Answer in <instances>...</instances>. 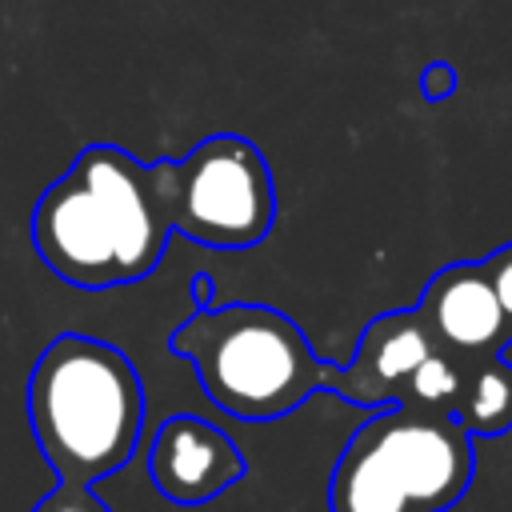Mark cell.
<instances>
[{
	"mask_svg": "<svg viewBox=\"0 0 512 512\" xmlns=\"http://www.w3.org/2000/svg\"><path fill=\"white\" fill-rule=\"evenodd\" d=\"M28 232L36 256L84 292L144 280L176 236L156 168L116 144H88L40 192Z\"/></svg>",
	"mask_w": 512,
	"mask_h": 512,
	"instance_id": "1",
	"label": "cell"
},
{
	"mask_svg": "<svg viewBox=\"0 0 512 512\" xmlns=\"http://www.w3.org/2000/svg\"><path fill=\"white\" fill-rule=\"evenodd\" d=\"M28 428L56 484L92 488L124 468L144 432V384L108 340L60 332L28 372Z\"/></svg>",
	"mask_w": 512,
	"mask_h": 512,
	"instance_id": "2",
	"label": "cell"
},
{
	"mask_svg": "<svg viewBox=\"0 0 512 512\" xmlns=\"http://www.w3.org/2000/svg\"><path fill=\"white\" fill-rule=\"evenodd\" d=\"M172 356L188 360L204 396L248 424L296 412L316 392L336 388V364L312 352L304 328L268 304H216L192 312L168 336Z\"/></svg>",
	"mask_w": 512,
	"mask_h": 512,
	"instance_id": "3",
	"label": "cell"
},
{
	"mask_svg": "<svg viewBox=\"0 0 512 512\" xmlns=\"http://www.w3.org/2000/svg\"><path fill=\"white\" fill-rule=\"evenodd\" d=\"M476 476L472 436L420 404L376 408L336 456L328 512H448Z\"/></svg>",
	"mask_w": 512,
	"mask_h": 512,
	"instance_id": "4",
	"label": "cell"
},
{
	"mask_svg": "<svg viewBox=\"0 0 512 512\" xmlns=\"http://www.w3.org/2000/svg\"><path fill=\"white\" fill-rule=\"evenodd\" d=\"M152 168L176 236L240 252L260 244L276 224L272 168L248 136L216 132L180 160H156Z\"/></svg>",
	"mask_w": 512,
	"mask_h": 512,
	"instance_id": "5",
	"label": "cell"
},
{
	"mask_svg": "<svg viewBox=\"0 0 512 512\" xmlns=\"http://www.w3.org/2000/svg\"><path fill=\"white\" fill-rule=\"evenodd\" d=\"M248 472L240 448L232 436H224L216 424L176 412L168 416L148 448V480L152 488L172 504H208L232 484H240Z\"/></svg>",
	"mask_w": 512,
	"mask_h": 512,
	"instance_id": "6",
	"label": "cell"
},
{
	"mask_svg": "<svg viewBox=\"0 0 512 512\" xmlns=\"http://www.w3.org/2000/svg\"><path fill=\"white\" fill-rule=\"evenodd\" d=\"M436 348L432 332L424 328L416 308H392L364 324L356 352L348 364H336V388L332 396L356 404V408H388L400 404L408 392L412 372L424 364V356Z\"/></svg>",
	"mask_w": 512,
	"mask_h": 512,
	"instance_id": "7",
	"label": "cell"
},
{
	"mask_svg": "<svg viewBox=\"0 0 512 512\" xmlns=\"http://www.w3.org/2000/svg\"><path fill=\"white\" fill-rule=\"evenodd\" d=\"M424 328L432 332L436 348L452 352V356H488V352H504L512 344L500 300L484 276L480 264H444L440 272H432V280L420 292L416 304Z\"/></svg>",
	"mask_w": 512,
	"mask_h": 512,
	"instance_id": "8",
	"label": "cell"
},
{
	"mask_svg": "<svg viewBox=\"0 0 512 512\" xmlns=\"http://www.w3.org/2000/svg\"><path fill=\"white\" fill-rule=\"evenodd\" d=\"M456 360H460V384L448 416L472 440L512 432V360L504 352L456 356Z\"/></svg>",
	"mask_w": 512,
	"mask_h": 512,
	"instance_id": "9",
	"label": "cell"
},
{
	"mask_svg": "<svg viewBox=\"0 0 512 512\" xmlns=\"http://www.w3.org/2000/svg\"><path fill=\"white\" fill-rule=\"evenodd\" d=\"M456 384H460V360L452 352H444V348H432L424 356V364L412 372L408 392H404L400 404H420V408H432V412H452Z\"/></svg>",
	"mask_w": 512,
	"mask_h": 512,
	"instance_id": "10",
	"label": "cell"
},
{
	"mask_svg": "<svg viewBox=\"0 0 512 512\" xmlns=\"http://www.w3.org/2000/svg\"><path fill=\"white\" fill-rule=\"evenodd\" d=\"M496 300H500V312H504V324H508V336H512V244H500L496 252H488L480 260Z\"/></svg>",
	"mask_w": 512,
	"mask_h": 512,
	"instance_id": "11",
	"label": "cell"
},
{
	"mask_svg": "<svg viewBox=\"0 0 512 512\" xmlns=\"http://www.w3.org/2000/svg\"><path fill=\"white\" fill-rule=\"evenodd\" d=\"M32 512H112L92 488H72V484H56Z\"/></svg>",
	"mask_w": 512,
	"mask_h": 512,
	"instance_id": "12",
	"label": "cell"
},
{
	"mask_svg": "<svg viewBox=\"0 0 512 512\" xmlns=\"http://www.w3.org/2000/svg\"><path fill=\"white\" fill-rule=\"evenodd\" d=\"M420 92H424V100H448L456 92V68L444 60H432L420 72Z\"/></svg>",
	"mask_w": 512,
	"mask_h": 512,
	"instance_id": "13",
	"label": "cell"
},
{
	"mask_svg": "<svg viewBox=\"0 0 512 512\" xmlns=\"http://www.w3.org/2000/svg\"><path fill=\"white\" fill-rule=\"evenodd\" d=\"M188 292H192L196 312L216 308V300H212V272H196V276H192V284H188Z\"/></svg>",
	"mask_w": 512,
	"mask_h": 512,
	"instance_id": "14",
	"label": "cell"
}]
</instances>
